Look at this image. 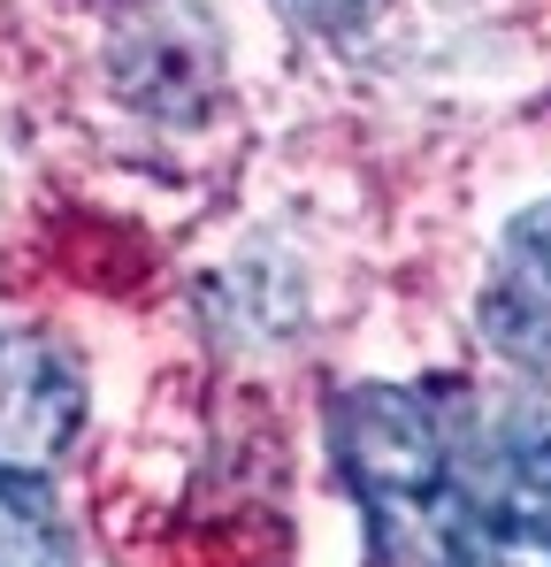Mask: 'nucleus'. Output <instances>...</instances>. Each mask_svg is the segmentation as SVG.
<instances>
[{
    "mask_svg": "<svg viewBox=\"0 0 551 567\" xmlns=\"http://www.w3.org/2000/svg\"><path fill=\"white\" fill-rule=\"evenodd\" d=\"M337 461L353 475L391 567H445V483H453V406L406 383H361L337 399Z\"/></svg>",
    "mask_w": 551,
    "mask_h": 567,
    "instance_id": "nucleus-2",
    "label": "nucleus"
},
{
    "mask_svg": "<svg viewBox=\"0 0 551 567\" xmlns=\"http://www.w3.org/2000/svg\"><path fill=\"white\" fill-rule=\"evenodd\" d=\"M77 369L31 338V330H0V468L8 475H39L77 430Z\"/></svg>",
    "mask_w": 551,
    "mask_h": 567,
    "instance_id": "nucleus-3",
    "label": "nucleus"
},
{
    "mask_svg": "<svg viewBox=\"0 0 551 567\" xmlns=\"http://www.w3.org/2000/svg\"><path fill=\"white\" fill-rule=\"evenodd\" d=\"M299 8H314V16H353L361 0H299Z\"/></svg>",
    "mask_w": 551,
    "mask_h": 567,
    "instance_id": "nucleus-6",
    "label": "nucleus"
},
{
    "mask_svg": "<svg viewBox=\"0 0 551 567\" xmlns=\"http://www.w3.org/2000/svg\"><path fill=\"white\" fill-rule=\"evenodd\" d=\"M482 330L513 369L551 383V207H529L506 230L490 291H482Z\"/></svg>",
    "mask_w": 551,
    "mask_h": 567,
    "instance_id": "nucleus-4",
    "label": "nucleus"
},
{
    "mask_svg": "<svg viewBox=\"0 0 551 567\" xmlns=\"http://www.w3.org/2000/svg\"><path fill=\"white\" fill-rule=\"evenodd\" d=\"M445 567H551V391L453 414Z\"/></svg>",
    "mask_w": 551,
    "mask_h": 567,
    "instance_id": "nucleus-1",
    "label": "nucleus"
},
{
    "mask_svg": "<svg viewBox=\"0 0 551 567\" xmlns=\"http://www.w3.org/2000/svg\"><path fill=\"white\" fill-rule=\"evenodd\" d=\"M0 567H77L70 522H62V506L39 475L0 468Z\"/></svg>",
    "mask_w": 551,
    "mask_h": 567,
    "instance_id": "nucleus-5",
    "label": "nucleus"
}]
</instances>
